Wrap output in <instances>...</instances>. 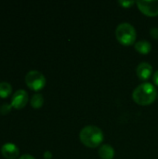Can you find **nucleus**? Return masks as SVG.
I'll return each mask as SVG.
<instances>
[{"label":"nucleus","mask_w":158,"mask_h":159,"mask_svg":"<svg viewBox=\"0 0 158 159\" xmlns=\"http://www.w3.org/2000/svg\"><path fill=\"white\" fill-rule=\"evenodd\" d=\"M157 97L156 88L150 83H142L139 85L132 93L133 101L140 105H150Z\"/></svg>","instance_id":"1"},{"label":"nucleus","mask_w":158,"mask_h":159,"mask_svg":"<svg viewBox=\"0 0 158 159\" xmlns=\"http://www.w3.org/2000/svg\"><path fill=\"white\" fill-rule=\"evenodd\" d=\"M81 143L89 148H96L103 142V133L102 129L96 126H86L79 134Z\"/></svg>","instance_id":"2"},{"label":"nucleus","mask_w":158,"mask_h":159,"mask_svg":"<svg viewBox=\"0 0 158 159\" xmlns=\"http://www.w3.org/2000/svg\"><path fill=\"white\" fill-rule=\"evenodd\" d=\"M115 35L119 43L124 46H130L135 42L137 34L135 28L130 23L123 22L116 27Z\"/></svg>","instance_id":"3"},{"label":"nucleus","mask_w":158,"mask_h":159,"mask_svg":"<svg viewBox=\"0 0 158 159\" xmlns=\"http://www.w3.org/2000/svg\"><path fill=\"white\" fill-rule=\"evenodd\" d=\"M25 83L30 89L34 90H39L46 85V78L42 73L36 70H32L26 74Z\"/></svg>","instance_id":"4"},{"label":"nucleus","mask_w":158,"mask_h":159,"mask_svg":"<svg viewBox=\"0 0 158 159\" xmlns=\"http://www.w3.org/2000/svg\"><path fill=\"white\" fill-rule=\"evenodd\" d=\"M139 9L146 16L155 17L158 15V0H150V1H137Z\"/></svg>","instance_id":"5"},{"label":"nucleus","mask_w":158,"mask_h":159,"mask_svg":"<svg viewBox=\"0 0 158 159\" xmlns=\"http://www.w3.org/2000/svg\"><path fill=\"white\" fill-rule=\"evenodd\" d=\"M28 101V94L24 89H18L14 92L11 99V106L20 109L22 108Z\"/></svg>","instance_id":"6"},{"label":"nucleus","mask_w":158,"mask_h":159,"mask_svg":"<svg viewBox=\"0 0 158 159\" xmlns=\"http://www.w3.org/2000/svg\"><path fill=\"white\" fill-rule=\"evenodd\" d=\"M136 73L141 80H147L153 74V67L148 62H142L138 65Z\"/></svg>","instance_id":"7"},{"label":"nucleus","mask_w":158,"mask_h":159,"mask_svg":"<svg viewBox=\"0 0 158 159\" xmlns=\"http://www.w3.org/2000/svg\"><path fill=\"white\" fill-rule=\"evenodd\" d=\"M1 151H2V154L5 157L9 159L15 158L19 155L18 147L11 143H7L3 144L1 147Z\"/></svg>","instance_id":"8"},{"label":"nucleus","mask_w":158,"mask_h":159,"mask_svg":"<svg viewBox=\"0 0 158 159\" xmlns=\"http://www.w3.org/2000/svg\"><path fill=\"white\" fill-rule=\"evenodd\" d=\"M99 156L102 159H113L115 157V150L109 144H103L99 149Z\"/></svg>","instance_id":"9"},{"label":"nucleus","mask_w":158,"mask_h":159,"mask_svg":"<svg viewBox=\"0 0 158 159\" xmlns=\"http://www.w3.org/2000/svg\"><path fill=\"white\" fill-rule=\"evenodd\" d=\"M135 49L141 53V54H148L151 49H152V46L151 43L146 41V40H141L135 43Z\"/></svg>","instance_id":"10"},{"label":"nucleus","mask_w":158,"mask_h":159,"mask_svg":"<svg viewBox=\"0 0 158 159\" xmlns=\"http://www.w3.org/2000/svg\"><path fill=\"white\" fill-rule=\"evenodd\" d=\"M11 85L7 82L2 81L0 82V97L6 98L7 97L11 92Z\"/></svg>","instance_id":"11"},{"label":"nucleus","mask_w":158,"mask_h":159,"mask_svg":"<svg viewBox=\"0 0 158 159\" xmlns=\"http://www.w3.org/2000/svg\"><path fill=\"white\" fill-rule=\"evenodd\" d=\"M44 103V98L43 95L40 93H36L34 95H33L32 99H31V104L33 107L34 108H39L43 105Z\"/></svg>","instance_id":"12"},{"label":"nucleus","mask_w":158,"mask_h":159,"mask_svg":"<svg viewBox=\"0 0 158 159\" xmlns=\"http://www.w3.org/2000/svg\"><path fill=\"white\" fill-rule=\"evenodd\" d=\"M11 108V104H8V103H2L0 105V113L1 114H7V112H9Z\"/></svg>","instance_id":"13"},{"label":"nucleus","mask_w":158,"mask_h":159,"mask_svg":"<svg viewBox=\"0 0 158 159\" xmlns=\"http://www.w3.org/2000/svg\"><path fill=\"white\" fill-rule=\"evenodd\" d=\"M134 3H135V1H118V4L121 5L123 7H129Z\"/></svg>","instance_id":"14"},{"label":"nucleus","mask_w":158,"mask_h":159,"mask_svg":"<svg viewBox=\"0 0 158 159\" xmlns=\"http://www.w3.org/2000/svg\"><path fill=\"white\" fill-rule=\"evenodd\" d=\"M150 34L152 35V37L158 39V28L157 27H154L150 30Z\"/></svg>","instance_id":"15"},{"label":"nucleus","mask_w":158,"mask_h":159,"mask_svg":"<svg viewBox=\"0 0 158 159\" xmlns=\"http://www.w3.org/2000/svg\"><path fill=\"white\" fill-rule=\"evenodd\" d=\"M19 159H34V157L29 154H25V155H22L21 157H20Z\"/></svg>","instance_id":"16"},{"label":"nucleus","mask_w":158,"mask_h":159,"mask_svg":"<svg viewBox=\"0 0 158 159\" xmlns=\"http://www.w3.org/2000/svg\"><path fill=\"white\" fill-rule=\"evenodd\" d=\"M153 80H154L155 84L158 86V70L155 73V75H154V76H153Z\"/></svg>","instance_id":"17"},{"label":"nucleus","mask_w":158,"mask_h":159,"mask_svg":"<svg viewBox=\"0 0 158 159\" xmlns=\"http://www.w3.org/2000/svg\"><path fill=\"white\" fill-rule=\"evenodd\" d=\"M51 153L49 152V151H47V152H45V154H44V157H45V158L46 159H50L51 158Z\"/></svg>","instance_id":"18"},{"label":"nucleus","mask_w":158,"mask_h":159,"mask_svg":"<svg viewBox=\"0 0 158 159\" xmlns=\"http://www.w3.org/2000/svg\"><path fill=\"white\" fill-rule=\"evenodd\" d=\"M157 98H158V93H157Z\"/></svg>","instance_id":"19"}]
</instances>
